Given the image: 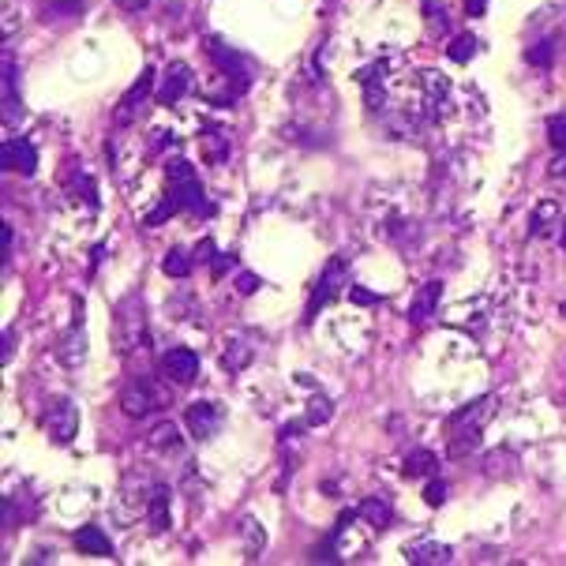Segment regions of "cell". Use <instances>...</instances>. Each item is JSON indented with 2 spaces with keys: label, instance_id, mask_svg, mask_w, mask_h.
<instances>
[{
  "label": "cell",
  "instance_id": "cell-1",
  "mask_svg": "<svg viewBox=\"0 0 566 566\" xmlns=\"http://www.w3.org/2000/svg\"><path fill=\"white\" fill-rule=\"evenodd\" d=\"M496 394H488V398H477V401H469V406H462L458 413H454L447 420V431H450V447L447 454L450 458H465V454H472L480 447V431L491 416H496Z\"/></svg>",
  "mask_w": 566,
  "mask_h": 566
},
{
  "label": "cell",
  "instance_id": "cell-2",
  "mask_svg": "<svg viewBox=\"0 0 566 566\" xmlns=\"http://www.w3.org/2000/svg\"><path fill=\"white\" fill-rule=\"evenodd\" d=\"M166 180H169V195L176 199V207H180V210H188V214H207L203 185H199L195 169L188 166L185 158H169V161H166Z\"/></svg>",
  "mask_w": 566,
  "mask_h": 566
},
{
  "label": "cell",
  "instance_id": "cell-3",
  "mask_svg": "<svg viewBox=\"0 0 566 566\" xmlns=\"http://www.w3.org/2000/svg\"><path fill=\"white\" fill-rule=\"evenodd\" d=\"M345 285H353V282H349V259H345V255H334V259L326 263V270L319 274L316 289H312V300H308V316H304V323H316V316L323 312L326 304H334V300L341 297V289H345Z\"/></svg>",
  "mask_w": 566,
  "mask_h": 566
},
{
  "label": "cell",
  "instance_id": "cell-4",
  "mask_svg": "<svg viewBox=\"0 0 566 566\" xmlns=\"http://www.w3.org/2000/svg\"><path fill=\"white\" fill-rule=\"evenodd\" d=\"M120 409H124V416L143 420V416L154 413V409H166V394L154 387V379H151V375H135V379H127V382H124V390H120Z\"/></svg>",
  "mask_w": 566,
  "mask_h": 566
},
{
  "label": "cell",
  "instance_id": "cell-5",
  "mask_svg": "<svg viewBox=\"0 0 566 566\" xmlns=\"http://www.w3.org/2000/svg\"><path fill=\"white\" fill-rule=\"evenodd\" d=\"M42 424H45V435H49L53 443L68 447L79 435V409L71 406L68 398H57V401H49V406H45Z\"/></svg>",
  "mask_w": 566,
  "mask_h": 566
},
{
  "label": "cell",
  "instance_id": "cell-6",
  "mask_svg": "<svg viewBox=\"0 0 566 566\" xmlns=\"http://www.w3.org/2000/svg\"><path fill=\"white\" fill-rule=\"evenodd\" d=\"M185 424H188V431L195 435V439H214L226 424V409L217 406V401H195V406H188V413H185Z\"/></svg>",
  "mask_w": 566,
  "mask_h": 566
},
{
  "label": "cell",
  "instance_id": "cell-7",
  "mask_svg": "<svg viewBox=\"0 0 566 566\" xmlns=\"http://www.w3.org/2000/svg\"><path fill=\"white\" fill-rule=\"evenodd\" d=\"M151 94H158V76H154V68H147L143 76L132 83V90L120 98V105H117V113H113V120L124 127V124H132L135 117H139V109H143V102H147Z\"/></svg>",
  "mask_w": 566,
  "mask_h": 566
},
{
  "label": "cell",
  "instance_id": "cell-8",
  "mask_svg": "<svg viewBox=\"0 0 566 566\" xmlns=\"http://www.w3.org/2000/svg\"><path fill=\"white\" fill-rule=\"evenodd\" d=\"M161 375H166L173 387H192L199 379V357L192 349H185V345H176V349L161 357Z\"/></svg>",
  "mask_w": 566,
  "mask_h": 566
},
{
  "label": "cell",
  "instance_id": "cell-9",
  "mask_svg": "<svg viewBox=\"0 0 566 566\" xmlns=\"http://www.w3.org/2000/svg\"><path fill=\"white\" fill-rule=\"evenodd\" d=\"M0 166L8 173L30 176L38 169V151H34V143H27V139H4V147H0Z\"/></svg>",
  "mask_w": 566,
  "mask_h": 566
},
{
  "label": "cell",
  "instance_id": "cell-10",
  "mask_svg": "<svg viewBox=\"0 0 566 566\" xmlns=\"http://www.w3.org/2000/svg\"><path fill=\"white\" fill-rule=\"evenodd\" d=\"M192 90V68L185 61H173L158 83V105H176Z\"/></svg>",
  "mask_w": 566,
  "mask_h": 566
},
{
  "label": "cell",
  "instance_id": "cell-11",
  "mask_svg": "<svg viewBox=\"0 0 566 566\" xmlns=\"http://www.w3.org/2000/svg\"><path fill=\"white\" fill-rule=\"evenodd\" d=\"M83 304L76 300V323L68 326V331L61 334V341H57V357L68 364V368H79L83 364V357H86V331H83Z\"/></svg>",
  "mask_w": 566,
  "mask_h": 566
},
{
  "label": "cell",
  "instance_id": "cell-12",
  "mask_svg": "<svg viewBox=\"0 0 566 566\" xmlns=\"http://www.w3.org/2000/svg\"><path fill=\"white\" fill-rule=\"evenodd\" d=\"M207 53H210V61L222 68V76L226 79H233V83H241V86H248V71H244V61H241V53L236 49H229V45H222L217 38H210L207 45H203Z\"/></svg>",
  "mask_w": 566,
  "mask_h": 566
},
{
  "label": "cell",
  "instance_id": "cell-13",
  "mask_svg": "<svg viewBox=\"0 0 566 566\" xmlns=\"http://www.w3.org/2000/svg\"><path fill=\"white\" fill-rule=\"evenodd\" d=\"M169 499H173V491L166 484H154L147 491V499H143V514H147L154 533H166L169 529Z\"/></svg>",
  "mask_w": 566,
  "mask_h": 566
},
{
  "label": "cell",
  "instance_id": "cell-14",
  "mask_svg": "<svg viewBox=\"0 0 566 566\" xmlns=\"http://www.w3.org/2000/svg\"><path fill=\"white\" fill-rule=\"evenodd\" d=\"M420 86H424V102L431 105V117L439 120L450 109V79L439 71H420Z\"/></svg>",
  "mask_w": 566,
  "mask_h": 566
},
{
  "label": "cell",
  "instance_id": "cell-15",
  "mask_svg": "<svg viewBox=\"0 0 566 566\" xmlns=\"http://www.w3.org/2000/svg\"><path fill=\"white\" fill-rule=\"evenodd\" d=\"M23 117V102H20V68L12 57H4V124L12 127Z\"/></svg>",
  "mask_w": 566,
  "mask_h": 566
},
{
  "label": "cell",
  "instance_id": "cell-16",
  "mask_svg": "<svg viewBox=\"0 0 566 566\" xmlns=\"http://www.w3.org/2000/svg\"><path fill=\"white\" fill-rule=\"evenodd\" d=\"M409 562L416 566H447L454 559L450 552V544H439V540H420V544H409V552H406Z\"/></svg>",
  "mask_w": 566,
  "mask_h": 566
},
{
  "label": "cell",
  "instance_id": "cell-17",
  "mask_svg": "<svg viewBox=\"0 0 566 566\" xmlns=\"http://www.w3.org/2000/svg\"><path fill=\"white\" fill-rule=\"evenodd\" d=\"M439 297H443V285L439 282H424L416 289L413 304H409V319L413 323H428L435 316V308H439Z\"/></svg>",
  "mask_w": 566,
  "mask_h": 566
},
{
  "label": "cell",
  "instance_id": "cell-18",
  "mask_svg": "<svg viewBox=\"0 0 566 566\" xmlns=\"http://www.w3.org/2000/svg\"><path fill=\"white\" fill-rule=\"evenodd\" d=\"M71 540H76V547H79V552H86V555H98V559H109V555H113V544H109V537L102 533L98 525L79 529V533L71 537Z\"/></svg>",
  "mask_w": 566,
  "mask_h": 566
},
{
  "label": "cell",
  "instance_id": "cell-19",
  "mask_svg": "<svg viewBox=\"0 0 566 566\" xmlns=\"http://www.w3.org/2000/svg\"><path fill=\"white\" fill-rule=\"evenodd\" d=\"M357 510H360V518L368 521L372 529H387V525H390V518H394L390 503L382 499V496H368V499H364V503H360Z\"/></svg>",
  "mask_w": 566,
  "mask_h": 566
},
{
  "label": "cell",
  "instance_id": "cell-20",
  "mask_svg": "<svg viewBox=\"0 0 566 566\" xmlns=\"http://www.w3.org/2000/svg\"><path fill=\"white\" fill-rule=\"evenodd\" d=\"M555 226H562V210H559V203H552V199H544V203L533 210V226H529V233L547 236Z\"/></svg>",
  "mask_w": 566,
  "mask_h": 566
},
{
  "label": "cell",
  "instance_id": "cell-21",
  "mask_svg": "<svg viewBox=\"0 0 566 566\" xmlns=\"http://www.w3.org/2000/svg\"><path fill=\"white\" fill-rule=\"evenodd\" d=\"M435 469H439V458H435L431 450H413L401 472H406L409 480H416V477H435Z\"/></svg>",
  "mask_w": 566,
  "mask_h": 566
},
{
  "label": "cell",
  "instance_id": "cell-22",
  "mask_svg": "<svg viewBox=\"0 0 566 566\" xmlns=\"http://www.w3.org/2000/svg\"><path fill=\"white\" fill-rule=\"evenodd\" d=\"M222 364H226V372H241L251 364V345L244 338H229L226 341V349H222Z\"/></svg>",
  "mask_w": 566,
  "mask_h": 566
},
{
  "label": "cell",
  "instance_id": "cell-23",
  "mask_svg": "<svg viewBox=\"0 0 566 566\" xmlns=\"http://www.w3.org/2000/svg\"><path fill=\"white\" fill-rule=\"evenodd\" d=\"M151 447L161 450V454H180V431L173 420H161V424H154L151 431Z\"/></svg>",
  "mask_w": 566,
  "mask_h": 566
},
{
  "label": "cell",
  "instance_id": "cell-24",
  "mask_svg": "<svg viewBox=\"0 0 566 566\" xmlns=\"http://www.w3.org/2000/svg\"><path fill=\"white\" fill-rule=\"evenodd\" d=\"M477 53H480V38H477V34H458V38L447 45V57L454 64H469Z\"/></svg>",
  "mask_w": 566,
  "mask_h": 566
},
{
  "label": "cell",
  "instance_id": "cell-25",
  "mask_svg": "<svg viewBox=\"0 0 566 566\" xmlns=\"http://www.w3.org/2000/svg\"><path fill=\"white\" fill-rule=\"evenodd\" d=\"M203 154L210 161H226L229 158V132H226V127H207V132H203Z\"/></svg>",
  "mask_w": 566,
  "mask_h": 566
},
{
  "label": "cell",
  "instance_id": "cell-26",
  "mask_svg": "<svg viewBox=\"0 0 566 566\" xmlns=\"http://www.w3.org/2000/svg\"><path fill=\"white\" fill-rule=\"evenodd\" d=\"M424 15H428V34L431 38H447V27H450V12L439 0H424Z\"/></svg>",
  "mask_w": 566,
  "mask_h": 566
},
{
  "label": "cell",
  "instance_id": "cell-27",
  "mask_svg": "<svg viewBox=\"0 0 566 566\" xmlns=\"http://www.w3.org/2000/svg\"><path fill=\"white\" fill-rule=\"evenodd\" d=\"M83 15V0H45L42 4V20H76Z\"/></svg>",
  "mask_w": 566,
  "mask_h": 566
},
{
  "label": "cell",
  "instance_id": "cell-28",
  "mask_svg": "<svg viewBox=\"0 0 566 566\" xmlns=\"http://www.w3.org/2000/svg\"><path fill=\"white\" fill-rule=\"evenodd\" d=\"M334 416V401L326 398V394H316L312 401H308V413H304V424H312V428H319V424H326V420Z\"/></svg>",
  "mask_w": 566,
  "mask_h": 566
},
{
  "label": "cell",
  "instance_id": "cell-29",
  "mask_svg": "<svg viewBox=\"0 0 566 566\" xmlns=\"http://www.w3.org/2000/svg\"><path fill=\"white\" fill-rule=\"evenodd\" d=\"M241 533H244V552H248V559H255L267 547V533H263V525L255 521V518H244V525H241Z\"/></svg>",
  "mask_w": 566,
  "mask_h": 566
},
{
  "label": "cell",
  "instance_id": "cell-30",
  "mask_svg": "<svg viewBox=\"0 0 566 566\" xmlns=\"http://www.w3.org/2000/svg\"><path fill=\"white\" fill-rule=\"evenodd\" d=\"M161 270H166L169 278H188V274H192V259H188V251H185V248L166 251V259H161Z\"/></svg>",
  "mask_w": 566,
  "mask_h": 566
},
{
  "label": "cell",
  "instance_id": "cell-31",
  "mask_svg": "<svg viewBox=\"0 0 566 566\" xmlns=\"http://www.w3.org/2000/svg\"><path fill=\"white\" fill-rule=\"evenodd\" d=\"M68 192L79 199V203H86V207H94L98 199H94V180H90L86 173H71V185H68Z\"/></svg>",
  "mask_w": 566,
  "mask_h": 566
},
{
  "label": "cell",
  "instance_id": "cell-32",
  "mask_svg": "<svg viewBox=\"0 0 566 566\" xmlns=\"http://www.w3.org/2000/svg\"><path fill=\"white\" fill-rule=\"evenodd\" d=\"M547 143H552L555 151H566V113L547 117Z\"/></svg>",
  "mask_w": 566,
  "mask_h": 566
},
{
  "label": "cell",
  "instance_id": "cell-33",
  "mask_svg": "<svg viewBox=\"0 0 566 566\" xmlns=\"http://www.w3.org/2000/svg\"><path fill=\"white\" fill-rule=\"evenodd\" d=\"M525 57H529V64H540V68H547V64H552V42H547V38L533 42V45L525 49Z\"/></svg>",
  "mask_w": 566,
  "mask_h": 566
},
{
  "label": "cell",
  "instance_id": "cell-34",
  "mask_svg": "<svg viewBox=\"0 0 566 566\" xmlns=\"http://www.w3.org/2000/svg\"><path fill=\"white\" fill-rule=\"evenodd\" d=\"M176 210H180V207H176V199H173V195H166V199H161V203L147 214V226H161V222H166V217H173Z\"/></svg>",
  "mask_w": 566,
  "mask_h": 566
},
{
  "label": "cell",
  "instance_id": "cell-35",
  "mask_svg": "<svg viewBox=\"0 0 566 566\" xmlns=\"http://www.w3.org/2000/svg\"><path fill=\"white\" fill-rule=\"evenodd\" d=\"M424 499H428V506H443L447 503V484L439 477H431V484L424 488Z\"/></svg>",
  "mask_w": 566,
  "mask_h": 566
},
{
  "label": "cell",
  "instance_id": "cell-36",
  "mask_svg": "<svg viewBox=\"0 0 566 566\" xmlns=\"http://www.w3.org/2000/svg\"><path fill=\"white\" fill-rule=\"evenodd\" d=\"M349 300H353V304H360V308H372V304H379L382 297H379V293H372V289H364V285H349Z\"/></svg>",
  "mask_w": 566,
  "mask_h": 566
},
{
  "label": "cell",
  "instance_id": "cell-37",
  "mask_svg": "<svg viewBox=\"0 0 566 566\" xmlns=\"http://www.w3.org/2000/svg\"><path fill=\"white\" fill-rule=\"evenodd\" d=\"M195 259H199V263H214V259H217V251H214V241H210V236H203V241L195 244Z\"/></svg>",
  "mask_w": 566,
  "mask_h": 566
},
{
  "label": "cell",
  "instance_id": "cell-38",
  "mask_svg": "<svg viewBox=\"0 0 566 566\" xmlns=\"http://www.w3.org/2000/svg\"><path fill=\"white\" fill-rule=\"evenodd\" d=\"M255 289H259V278H255V274H241V278H236V293L241 297H251Z\"/></svg>",
  "mask_w": 566,
  "mask_h": 566
},
{
  "label": "cell",
  "instance_id": "cell-39",
  "mask_svg": "<svg viewBox=\"0 0 566 566\" xmlns=\"http://www.w3.org/2000/svg\"><path fill=\"white\" fill-rule=\"evenodd\" d=\"M233 263H236V255H222V259H214V278H222Z\"/></svg>",
  "mask_w": 566,
  "mask_h": 566
},
{
  "label": "cell",
  "instance_id": "cell-40",
  "mask_svg": "<svg viewBox=\"0 0 566 566\" xmlns=\"http://www.w3.org/2000/svg\"><path fill=\"white\" fill-rule=\"evenodd\" d=\"M117 8H124V12H143L147 8V0H113Z\"/></svg>",
  "mask_w": 566,
  "mask_h": 566
},
{
  "label": "cell",
  "instance_id": "cell-41",
  "mask_svg": "<svg viewBox=\"0 0 566 566\" xmlns=\"http://www.w3.org/2000/svg\"><path fill=\"white\" fill-rule=\"evenodd\" d=\"M173 143H176V139H173L169 132H154V143H151V147L161 151V147H173Z\"/></svg>",
  "mask_w": 566,
  "mask_h": 566
},
{
  "label": "cell",
  "instance_id": "cell-42",
  "mask_svg": "<svg viewBox=\"0 0 566 566\" xmlns=\"http://www.w3.org/2000/svg\"><path fill=\"white\" fill-rule=\"evenodd\" d=\"M465 12L469 15H484L488 12V0H465Z\"/></svg>",
  "mask_w": 566,
  "mask_h": 566
},
{
  "label": "cell",
  "instance_id": "cell-43",
  "mask_svg": "<svg viewBox=\"0 0 566 566\" xmlns=\"http://www.w3.org/2000/svg\"><path fill=\"white\" fill-rule=\"evenodd\" d=\"M552 176H566V151H559V158L552 161Z\"/></svg>",
  "mask_w": 566,
  "mask_h": 566
},
{
  "label": "cell",
  "instance_id": "cell-44",
  "mask_svg": "<svg viewBox=\"0 0 566 566\" xmlns=\"http://www.w3.org/2000/svg\"><path fill=\"white\" fill-rule=\"evenodd\" d=\"M12 263V226H4V267Z\"/></svg>",
  "mask_w": 566,
  "mask_h": 566
},
{
  "label": "cell",
  "instance_id": "cell-45",
  "mask_svg": "<svg viewBox=\"0 0 566 566\" xmlns=\"http://www.w3.org/2000/svg\"><path fill=\"white\" fill-rule=\"evenodd\" d=\"M559 241H562V248H566V217H562V236H559Z\"/></svg>",
  "mask_w": 566,
  "mask_h": 566
},
{
  "label": "cell",
  "instance_id": "cell-46",
  "mask_svg": "<svg viewBox=\"0 0 566 566\" xmlns=\"http://www.w3.org/2000/svg\"><path fill=\"white\" fill-rule=\"evenodd\" d=\"M559 312H562V316H566V304H562V308H559Z\"/></svg>",
  "mask_w": 566,
  "mask_h": 566
}]
</instances>
